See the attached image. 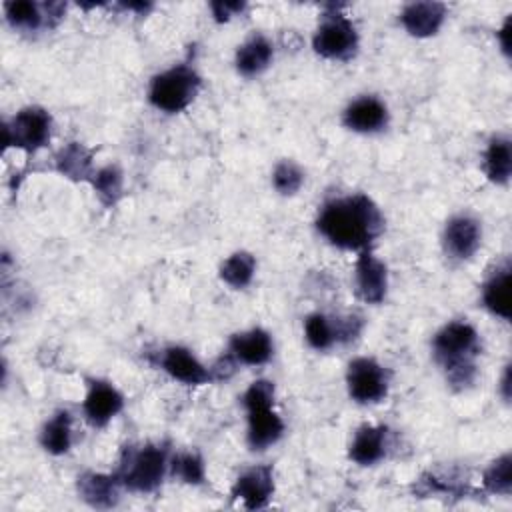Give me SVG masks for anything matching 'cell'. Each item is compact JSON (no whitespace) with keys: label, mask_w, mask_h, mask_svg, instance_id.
<instances>
[{"label":"cell","mask_w":512,"mask_h":512,"mask_svg":"<svg viewBox=\"0 0 512 512\" xmlns=\"http://www.w3.org/2000/svg\"><path fill=\"white\" fill-rule=\"evenodd\" d=\"M6 20L10 26L26 32H36L42 26H48L46 14H44V4H36L30 0H14L4 4Z\"/></svg>","instance_id":"26"},{"label":"cell","mask_w":512,"mask_h":512,"mask_svg":"<svg viewBox=\"0 0 512 512\" xmlns=\"http://www.w3.org/2000/svg\"><path fill=\"white\" fill-rule=\"evenodd\" d=\"M482 486L490 494L510 496V492H512V456L508 452L502 454L500 458H496L494 462H490V466L482 474Z\"/></svg>","instance_id":"28"},{"label":"cell","mask_w":512,"mask_h":512,"mask_svg":"<svg viewBox=\"0 0 512 512\" xmlns=\"http://www.w3.org/2000/svg\"><path fill=\"white\" fill-rule=\"evenodd\" d=\"M200 76L192 66L178 64L150 80L148 100L154 108L166 114H178L192 104L200 90Z\"/></svg>","instance_id":"5"},{"label":"cell","mask_w":512,"mask_h":512,"mask_svg":"<svg viewBox=\"0 0 512 512\" xmlns=\"http://www.w3.org/2000/svg\"><path fill=\"white\" fill-rule=\"evenodd\" d=\"M446 18V6L442 2H410L400 12V22L410 36L428 38L434 36Z\"/></svg>","instance_id":"17"},{"label":"cell","mask_w":512,"mask_h":512,"mask_svg":"<svg viewBox=\"0 0 512 512\" xmlns=\"http://www.w3.org/2000/svg\"><path fill=\"white\" fill-rule=\"evenodd\" d=\"M354 290L366 304H380L388 292V268L370 250L358 254L354 264Z\"/></svg>","instance_id":"11"},{"label":"cell","mask_w":512,"mask_h":512,"mask_svg":"<svg viewBox=\"0 0 512 512\" xmlns=\"http://www.w3.org/2000/svg\"><path fill=\"white\" fill-rule=\"evenodd\" d=\"M168 472L180 482L192 486H198L206 480V466L198 452H180L176 456H170Z\"/></svg>","instance_id":"29"},{"label":"cell","mask_w":512,"mask_h":512,"mask_svg":"<svg viewBox=\"0 0 512 512\" xmlns=\"http://www.w3.org/2000/svg\"><path fill=\"white\" fill-rule=\"evenodd\" d=\"M480 352V334L464 320L444 324L432 338V356L446 374L448 384L456 390H464L476 380V358Z\"/></svg>","instance_id":"2"},{"label":"cell","mask_w":512,"mask_h":512,"mask_svg":"<svg viewBox=\"0 0 512 512\" xmlns=\"http://www.w3.org/2000/svg\"><path fill=\"white\" fill-rule=\"evenodd\" d=\"M234 500H240L246 510L266 508L274 494V468L270 464H258L244 470L232 490Z\"/></svg>","instance_id":"10"},{"label":"cell","mask_w":512,"mask_h":512,"mask_svg":"<svg viewBox=\"0 0 512 512\" xmlns=\"http://www.w3.org/2000/svg\"><path fill=\"white\" fill-rule=\"evenodd\" d=\"M362 330V320L358 316H326L314 312L304 320V338L314 350H328L336 342L354 340Z\"/></svg>","instance_id":"9"},{"label":"cell","mask_w":512,"mask_h":512,"mask_svg":"<svg viewBox=\"0 0 512 512\" xmlns=\"http://www.w3.org/2000/svg\"><path fill=\"white\" fill-rule=\"evenodd\" d=\"M52 136V116L40 106H26L18 110L10 122L4 124V144L32 154L44 148Z\"/></svg>","instance_id":"7"},{"label":"cell","mask_w":512,"mask_h":512,"mask_svg":"<svg viewBox=\"0 0 512 512\" xmlns=\"http://www.w3.org/2000/svg\"><path fill=\"white\" fill-rule=\"evenodd\" d=\"M342 124L358 134L380 132L388 124V108L376 96H360L344 108Z\"/></svg>","instance_id":"15"},{"label":"cell","mask_w":512,"mask_h":512,"mask_svg":"<svg viewBox=\"0 0 512 512\" xmlns=\"http://www.w3.org/2000/svg\"><path fill=\"white\" fill-rule=\"evenodd\" d=\"M510 272V262L504 260L482 284L484 308L502 320H510Z\"/></svg>","instance_id":"20"},{"label":"cell","mask_w":512,"mask_h":512,"mask_svg":"<svg viewBox=\"0 0 512 512\" xmlns=\"http://www.w3.org/2000/svg\"><path fill=\"white\" fill-rule=\"evenodd\" d=\"M40 446L54 456L66 454L72 446V416L68 410H58L40 430Z\"/></svg>","instance_id":"24"},{"label":"cell","mask_w":512,"mask_h":512,"mask_svg":"<svg viewBox=\"0 0 512 512\" xmlns=\"http://www.w3.org/2000/svg\"><path fill=\"white\" fill-rule=\"evenodd\" d=\"M98 200L106 206L112 208L118 204V200L122 198V190H124V174L116 164H108L100 170L94 172L92 180H90Z\"/></svg>","instance_id":"27"},{"label":"cell","mask_w":512,"mask_h":512,"mask_svg":"<svg viewBox=\"0 0 512 512\" xmlns=\"http://www.w3.org/2000/svg\"><path fill=\"white\" fill-rule=\"evenodd\" d=\"M158 366L186 386H200L212 380L210 368H206L192 354V350L184 346H166L162 352H158Z\"/></svg>","instance_id":"14"},{"label":"cell","mask_w":512,"mask_h":512,"mask_svg":"<svg viewBox=\"0 0 512 512\" xmlns=\"http://www.w3.org/2000/svg\"><path fill=\"white\" fill-rule=\"evenodd\" d=\"M274 384L270 380H254L242 394L246 410V442L254 452H262L276 444L284 434V422L274 410Z\"/></svg>","instance_id":"3"},{"label":"cell","mask_w":512,"mask_h":512,"mask_svg":"<svg viewBox=\"0 0 512 512\" xmlns=\"http://www.w3.org/2000/svg\"><path fill=\"white\" fill-rule=\"evenodd\" d=\"M254 272H256V258L246 250H238V252L230 254L220 264L222 282H226L234 290L246 288L252 282Z\"/></svg>","instance_id":"25"},{"label":"cell","mask_w":512,"mask_h":512,"mask_svg":"<svg viewBox=\"0 0 512 512\" xmlns=\"http://www.w3.org/2000/svg\"><path fill=\"white\" fill-rule=\"evenodd\" d=\"M312 48L318 56L328 60H350L358 50V32L348 16L338 12H326L312 36Z\"/></svg>","instance_id":"6"},{"label":"cell","mask_w":512,"mask_h":512,"mask_svg":"<svg viewBox=\"0 0 512 512\" xmlns=\"http://www.w3.org/2000/svg\"><path fill=\"white\" fill-rule=\"evenodd\" d=\"M124 408V396L106 380H90L82 402L84 418L94 428H104Z\"/></svg>","instance_id":"12"},{"label":"cell","mask_w":512,"mask_h":512,"mask_svg":"<svg viewBox=\"0 0 512 512\" xmlns=\"http://www.w3.org/2000/svg\"><path fill=\"white\" fill-rule=\"evenodd\" d=\"M304 184V170L294 160H280L272 170V186L282 196L296 194Z\"/></svg>","instance_id":"30"},{"label":"cell","mask_w":512,"mask_h":512,"mask_svg":"<svg viewBox=\"0 0 512 512\" xmlns=\"http://www.w3.org/2000/svg\"><path fill=\"white\" fill-rule=\"evenodd\" d=\"M78 494L80 498L90 504L92 508H112L120 500L122 482L114 474H100V472H84L78 476Z\"/></svg>","instance_id":"18"},{"label":"cell","mask_w":512,"mask_h":512,"mask_svg":"<svg viewBox=\"0 0 512 512\" xmlns=\"http://www.w3.org/2000/svg\"><path fill=\"white\" fill-rule=\"evenodd\" d=\"M242 8H244V4H240V2H212L210 4V10H212L216 22L230 20V16H234Z\"/></svg>","instance_id":"31"},{"label":"cell","mask_w":512,"mask_h":512,"mask_svg":"<svg viewBox=\"0 0 512 512\" xmlns=\"http://www.w3.org/2000/svg\"><path fill=\"white\" fill-rule=\"evenodd\" d=\"M390 386L388 370L368 356L350 360L346 370V388L358 404H378L386 398Z\"/></svg>","instance_id":"8"},{"label":"cell","mask_w":512,"mask_h":512,"mask_svg":"<svg viewBox=\"0 0 512 512\" xmlns=\"http://www.w3.org/2000/svg\"><path fill=\"white\" fill-rule=\"evenodd\" d=\"M56 172L72 182H90L94 176L92 170V150L80 142H70L54 158Z\"/></svg>","instance_id":"22"},{"label":"cell","mask_w":512,"mask_h":512,"mask_svg":"<svg viewBox=\"0 0 512 512\" xmlns=\"http://www.w3.org/2000/svg\"><path fill=\"white\" fill-rule=\"evenodd\" d=\"M482 242V230L476 218L468 214L452 216L442 232L444 252L454 260H470Z\"/></svg>","instance_id":"13"},{"label":"cell","mask_w":512,"mask_h":512,"mask_svg":"<svg viewBox=\"0 0 512 512\" xmlns=\"http://www.w3.org/2000/svg\"><path fill=\"white\" fill-rule=\"evenodd\" d=\"M228 352L236 362L246 366H260L272 358L274 342L264 328H250L238 332L228 342Z\"/></svg>","instance_id":"16"},{"label":"cell","mask_w":512,"mask_h":512,"mask_svg":"<svg viewBox=\"0 0 512 512\" xmlns=\"http://www.w3.org/2000/svg\"><path fill=\"white\" fill-rule=\"evenodd\" d=\"M272 58H274L272 42L264 34H254L244 44L238 46L234 64L242 76L252 78L262 74L270 66Z\"/></svg>","instance_id":"21"},{"label":"cell","mask_w":512,"mask_h":512,"mask_svg":"<svg viewBox=\"0 0 512 512\" xmlns=\"http://www.w3.org/2000/svg\"><path fill=\"white\" fill-rule=\"evenodd\" d=\"M508 36H510V16L504 20L502 28L498 30V40H500L502 52H504L506 56H510V42H508Z\"/></svg>","instance_id":"32"},{"label":"cell","mask_w":512,"mask_h":512,"mask_svg":"<svg viewBox=\"0 0 512 512\" xmlns=\"http://www.w3.org/2000/svg\"><path fill=\"white\" fill-rule=\"evenodd\" d=\"M384 216L366 194L326 200L316 216V230L336 248L364 252L384 232Z\"/></svg>","instance_id":"1"},{"label":"cell","mask_w":512,"mask_h":512,"mask_svg":"<svg viewBox=\"0 0 512 512\" xmlns=\"http://www.w3.org/2000/svg\"><path fill=\"white\" fill-rule=\"evenodd\" d=\"M386 436L388 428L386 426H376V424H362L356 432L354 438L348 446V458L360 466H372L380 462L386 454Z\"/></svg>","instance_id":"19"},{"label":"cell","mask_w":512,"mask_h":512,"mask_svg":"<svg viewBox=\"0 0 512 512\" xmlns=\"http://www.w3.org/2000/svg\"><path fill=\"white\" fill-rule=\"evenodd\" d=\"M484 172L490 182L504 186L512 176V144L506 136H492L482 160Z\"/></svg>","instance_id":"23"},{"label":"cell","mask_w":512,"mask_h":512,"mask_svg":"<svg viewBox=\"0 0 512 512\" xmlns=\"http://www.w3.org/2000/svg\"><path fill=\"white\" fill-rule=\"evenodd\" d=\"M500 394H502V398H504L506 402L510 400V366L504 368L502 382H500Z\"/></svg>","instance_id":"33"},{"label":"cell","mask_w":512,"mask_h":512,"mask_svg":"<svg viewBox=\"0 0 512 512\" xmlns=\"http://www.w3.org/2000/svg\"><path fill=\"white\" fill-rule=\"evenodd\" d=\"M170 468V448L168 444H144L140 448H126L116 476L122 486L130 492L148 494L160 488L166 472Z\"/></svg>","instance_id":"4"}]
</instances>
